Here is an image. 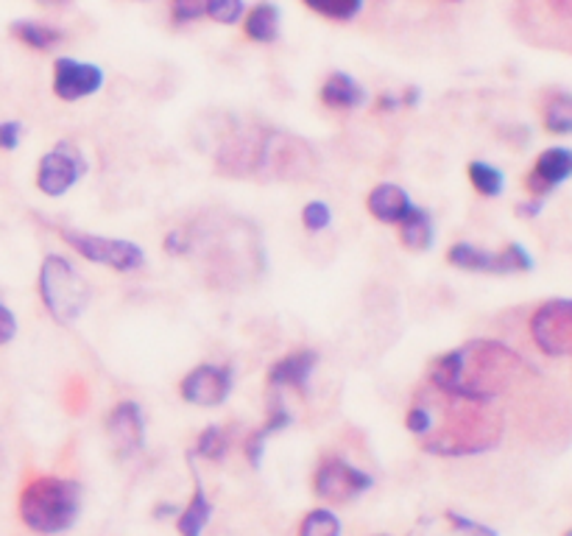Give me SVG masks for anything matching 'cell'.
<instances>
[{
  "instance_id": "cell-20",
  "label": "cell",
  "mask_w": 572,
  "mask_h": 536,
  "mask_svg": "<svg viewBox=\"0 0 572 536\" xmlns=\"http://www.w3.org/2000/svg\"><path fill=\"white\" fill-rule=\"evenodd\" d=\"M279 23H283V14H279L277 3L263 0L254 9H249L246 20H243V31H246L252 43L272 45L279 40Z\"/></svg>"
},
{
  "instance_id": "cell-42",
  "label": "cell",
  "mask_w": 572,
  "mask_h": 536,
  "mask_svg": "<svg viewBox=\"0 0 572 536\" xmlns=\"http://www.w3.org/2000/svg\"><path fill=\"white\" fill-rule=\"evenodd\" d=\"M450 3H458V0H450Z\"/></svg>"
},
{
  "instance_id": "cell-38",
  "label": "cell",
  "mask_w": 572,
  "mask_h": 536,
  "mask_svg": "<svg viewBox=\"0 0 572 536\" xmlns=\"http://www.w3.org/2000/svg\"><path fill=\"white\" fill-rule=\"evenodd\" d=\"M403 107V101H399L397 96H392V92H386V96L377 98V109L380 112H397V109Z\"/></svg>"
},
{
  "instance_id": "cell-37",
  "label": "cell",
  "mask_w": 572,
  "mask_h": 536,
  "mask_svg": "<svg viewBox=\"0 0 572 536\" xmlns=\"http://www.w3.org/2000/svg\"><path fill=\"white\" fill-rule=\"evenodd\" d=\"M542 199H530V201H522V205H517V216H525V218H534L542 212Z\"/></svg>"
},
{
  "instance_id": "cell-22",
  "label": "cell",
  "mask_w": 572,
  "mask_h": 536,
  "mask_svg": "<svg viewBox=\"0 0 572 536\" xmlns=\"http://www.w3.org/2000/svg\"><path fill=\"white\" fill-rule=\"evenodd\" d=\"M399 241H403L410 252H430L436 243V227L430 212L422 210V207H414V210L399 221Z\"/></svg>"
},
{
  "instance_id": "cell-6",
  "label": "cell",
  "mask_w": 572,
  "mask_h": 536,
  "mask_svg": "<svg viewBox=\"0 0 572 536\" xmlns=\"http://www.w3.org/2000/svg\"><path fill=\"white\" fill-rule=\"evenodd\" d=\"M40 296H43L45 310L54 316V321L73 325L85 314L87 302H90V288L70 260L62 258V254H48L40 265Z\"/></svg>"
},
{
  "instance_id": "cell-4",
  "label": "cell",
  "mask_w": 572,
  "mask_h": 536,
  "mask_svg": "<svg viewBox=\"0 0 572 536\" xmlns=\"http://www.w3.org/2000/svg\"><path fill=\"white\" fill-rule=\"evenodd\" d=\"M81 492L79 481L59 475H36L20 492L18 512L29 530L43 536L65 534L76 525L81 514Z\"/></svg>"
},
{
  "instance_id": "cell-16",
  "label": "cell",
  "mask_w": 572,
  "mask_h": 536,
  "mask_svg": "<svg viewBox=\"0 0 572 536\" xmlns=\"http://www.w3.org/2000/svg\"><path fill=\"white\" fill-rule=\"evenodd\" d=\"M319 367V352L314 350H296L290 355L279 358L272 369H268V389L272 392H290L305 394L308 392V383L314 378V369Z\"/></svg>"
},
{
  "instance_id": "cell-30",
  "label": "cell",
  "mask_w": 572,
  "mask_h": 536,
  "mask_svg": "<svg viewBox=\"0 0 572 536\" xmlns=\"http://www.w3.org/2000/svg\"><path fill=\"white\" fill-rule=\"evenodd\" d=\"M62 397H65V408L73 416L85 414L90 408V389H87V383L81 378H73L65 386V392H62Z\"/></svg>"
},
{
  "instance_id": "cell-3",
  "label": "cell",
  "mask_w": 572,
  "mask_h": 536,
  "mask_svg": "<svg viewBox=\"0 0 572 536\" xmlns=\"http://www.w3.org/2000/svg\"><path fill=\"white\" fill-rule=\"evenodd\" d=\"M216 168L223 176L301 179L316 171V151L294 134L260 127L238 129L216 151Z\"/></svg>"
},
{
  "instance_id": "cell-9",
  "label": "cell",
  "mask_w": 572,
  "mask_h": 536,
  "mask_svg": "<svg viewBox=\"0 0 572 536\" xmlns=\"http://www.w3.org/2000/svg\"><path fill=\"white\" fill-rule=\"evenodd\" d=\"M447 263L461 269V272L475 274H522L534 269V260L519 243H508L501 252H486L475 243H452L447 252Z\"/></svg>"
},
{
  "instance_id": "cell-21",
  "label": "cell",
  "mask_w": 572,
  "mask_h": 536,
  "mask_svg": "<svg viewBox=\"0 0 572 536\" xmlns=\"http://www.w3.org/2000/svg\"><path fill=\"white\" fill-rule=\"evenodd\" d=\"M212 512H216V508H212V503H210V497H207L201 481L196 478L190 503H187L185 508H179V514H176V530H179V536L205 534V528L210 525V519H212Z\"/></svg>"
},
{
  "instance_id": "cell-2",
  "label": "cell",
  "mask_w": 572,
  "mask_h": 536,
  "mask_svg": "<svg viewBox=\"0 0 572 536\" xmlns=\"http://www.w3.org/2000/svg\"><path fill=\"white\" fill-rule=\"evenodd\" d=\"M405 428L430 456L470 458L497 450L506 441L508 419L494 405L450 397L425 383L405 414Z\"/></svg>"
},
{
  "instance_id": "cell-36",
  "label": "cell",
  "mask_w": 572,
  "mask_h": 536,
  "mask_svg": "<svg viewBox=\"0 0 572 536\" xmlns=\"http://www.w3.org/2000/svg\"><path fill=\"white\" fill-rule=\"evenodd\" d=\"M14 336H18V319H14L12 310L0 302V347L12 341Z\"/></svg>"
},
{
  "instance_id": "cell-17",
  "label": "cell",
  "mask_w": 572,
  "mask_h": 536,
  "mask_svg": "<svg viewBox=\"0 0 572 536\" xmlns=\"http://www.w3.org/2000/svg\"><path fill=\"white\" fill-rule=\"evenodd\" d=\"M408 536H497V530L458 512H439L419 519Z\"/></svg>"
},
{
  "instance_id": "cell-5",
  "label": "cell",
  "mask_w": 572,
  "mask_h": 536,
  "mask_svg": "<svg viewBox=\"0 0 572 536\" xmlns=\"http://www.w3.org/2000/svg\"><path fill=\"white\" fill-rule=\"evenodd\" d=\"M506 12L525 45L572 56V0H508Z\"/></svg>"
},
{
  "instance_id": "cell-14",
  "label": "cell",
  "mask_w": 572,
  "mask_h": 536,
  "mask_svg": "<svg viewBox=\"0 0 572 536\" xmlns=\"http://www.w3.org/2000/svg\"><path fill=\"white\" fill-rule=\"evenodd\" d=\"M103 87V70L90 62L62 56L54 65V92L62 101H81Z\"/></svg>"
},
{
  "instance_id": "cell-7",
  "label": "cell",
  "mask_w": 572,
  "mask_h": 536,
  "mask_svg": "<svg viewBox=\"0 0 572 536\" xmlns=\"http://www.w3.org/2000/svg\"><path fill=\"white\" fill-rule=\"evenodd\" d=\"M525 343L544 361L572 363V299H544L525 316Z\"/></svg>"
},
{
  "instance_id": "cell-1",
  "label": "cell",
  "mask_w": 572,
  "mask_h": 536,
  "mask_svg": "<svg viewBox=\"0 0 572 536\" xmlns=\"http://www.w3.org/2000/svg\"><path fill=\"white\" fill-rule=\"evenodd\" d=\"M542 361L506 338H470L430 363L428 386L501 408L537 445L566 447L572 441V389H564V374L553 378L550 372L559 363L542 367Z\"/></svg>"
},
{
  "instance_id": "cell-28",
  "label": "cell",
  "mask_w": 572,
  "mask_h": 536,
  "mask_svg": "<svg viewBox=\"0 0 572 536\" xmlns=\"http://www.w3.org/2000/svg\"><path fill=\"white\" fill-rule=\"evenodd\" d=\"M229 452V436L227 430L218 428V425H210L199 434L196 439V456L207 458V461H223Z\"/></svg>"
},
{
  "instance_id": "cell-34",
  "label": "cell",
  "mask_w": 572,
  "mask_h": 536,
  "mask_svg": "<svg viewBox=\"0 0 572 536\" xmlns=\"http://www.w3.org/2000/svg\"><path fill=\"white\" fill-rule=\"evenodd\" d=\"M163 247L165 252L174 254V258H185V254H190V232H187L185 227L170 229L168 236H165Z\"/></svg>"
},
{
  "instance_id": "cell-13",
  "label": "cell",
  "mask_w": 572,
  "mask_h": 536,
  "mask_svg": "<svg viewBox=\"0 0 572 536\" xmlns=\"http://www.w3.org/2000/svg\"><path fill=\"white\" fill-rule=\"evenodd\" d=\"M572 176V149L564 145H553V149H544L537 157L534 168L525 174V190L530 194V199H544L550 196L559 185H564Z\"/></svg>"
},
{
  "instance_id": "cell-11",
  "label": "cell",
  "mask_w": 572,
  "mask_h": 536,
  "mask_svg": "<svg viewBox=\"0 0 572 536\" xmlns=\"http://www.w3.org/2000/svg\"><path fill=\"white\" fill-rule=\"evenodd\" d=\"M85 174L87 160L79 151V145L70 143V140H62V143L54 145V151H48V154L40 160L36 187H40L45 196L56 199V196H65Z\"/></svg>"
},
{
  "instance_id": "cell-32",
  "label": "cell",
  "mask_w": 572,
  "mask_h": 536,
  "mask_svg": "<svg viewBox=\"0 0 572 536\" xmlns=\"http://www.w3.org/2000/svg\"><path fill=\"white\" fill-rule=\"evenodd\" d=\"M207 3L210 0H174V20L176 23H194V20L207 18Z\"/></svg>"
},
{
  "instance_id": "cell-12",
  "label": "cell",
  "mask_w": 572,
  "mask_h": 536,
  "mask_svg": "<svg viewBox=\"0 0 572 536\" xmlns=\"http://www.w3.org/2000/svg\"><path fill=\"white\" fill-rule=\"evenodd\" d=\"M232 389H235V372L223 363H201V367L190 369L179 383L182 400L190 405H201V408H216V405L227 403Z\"/></svg>"
},
{
  "instance_id": "cell-26",
  "label": "cell",
  "mask_w": 572,
  "mask_h": 536,
  "mask_svg": "<svg viewBox=\"0 0 572 536\" xmlns=\"http://www.w3.org/2000/svg\"><path fill=\"white\" fill-rule=\"evenodd\" d=\"M301 3L332 23H352L363 12V0H301Z\"/></svg>"
},
{
  "instance_id": "cell-39",
  "label": "cell",
  "mask_w": 572,
  "mask_h": 536,
  "mask_svg": "<svg viewBox=\"0 0 572 536\" xmlns=\"http://www.w3.org/2000/svg\"><path fill=\"white\" fill-rule=\"evenodd\" d=\"M43 3H65V0H43Z\"/></svg>"
},
{
  "instance_id": "cell-27",
  "label": "cell",
  "mask_w": 572,
  "mask_h": 536,
  "mask_svg": "<svg viewBox=\"0 0 572 536\" xmlns=\"http://www.w3.org/2000/svg\"><path fill=\"white\" fill-rule=\"evenodd\" d=\"M299 536H341V519L330 508H314L301 519Z\"/></svg>"
},
{
  "instance_id": "cell-40",
  "label": "cell",
  "mask_w": 572,
  "mask_h": 536,
  "mask_svg": "<svg viewBox=\"0 0 572 536\" xmlns=\"http://www.w3.org/2000/svg\"><path fill=\"white\" fill-rule=\"evenodd\" d=\"M564 536H572V528H566V530H564Z\"/></svg>"
},
{
  "instance_id": "cell-29",
  "label": "cell",
  "mask_w": 572,
  "mask_h": 536,
  "mask_svg": "<svg viewBox=\"0 0 572 536\" xmlns=\"http://www.w3.org/2000/svg\"><path fill=\"white\" fill-rule=\"evenodd\" d=\"M243 12H246L243 0H210L207 3V18L221 25H235L243 18Z\"/></svg>"
},
{
  "instance_id": "cell-25",
  "label": "cell",
  "mask_w": 572,
  "mask_h": 536,
  "mask_svg": "<svg viewBox=\"0 0 572 536\" xmlns=\"http://www.w3.org/2000/svg\"><path fill=\"white\" fill-rule=\"evenodd\" d=\"M470 182L475 187L477 194L486 196V199H497L503 194V187H506V179H503V171L494 168V165L483 163V160H475L470 163Z\"/></svg>"
},
{
  "instance_id": "cell-24",
  "label": "cell",
  "mask_w": 572,
  "mask_h": 536,
  "mask_svg": "<svg viewBox=\"0 0 572 536\" xmlns=\"http://www.w3.org/2000/svg\"><path fill=\"white\" fill-rule=\"evenodd\" d=\"M12 36H18L20 43L29 45L34 51H51L62 43V31L48 23H36V20H18L12 23Z\"/></svg>"
},
{
  "instance_id": "cell-23",
  "label": "cell",
  "mask_w": 572,
  "mask_h": 536,
  "mask_svg": "<svg viewBox=\"0 0 572 536\" xmlns=\"http://www.w3.org/2000/svg\"><path fill=\"white\" fill-rule=\"evenodd\" d=\"M542 127L550 134H572V92L550 90L542 98Z\"/></svg>"
},
{
  "instance_id": "cell-15",
  "label": "cell",
  "mask_w": 572,
  "mask_h": 536,
  "mask_svg": "<svg viewBox=\"0 0 572 536\" xmlns=\"http://www.w3.org/2000/svg\"><path fill=\"white\" fill-rule=\"evenodd\" d=\"M107 436L118 456H134L145 447V416L134 400H121L107 416Z\"/></svg>"
},
{
  "instance_id": "cell-19",
  "label": "cell",
  "mask_w": 572,
  "mask_h": 536,
  "mask_svg": "<svg viewBox=\"0 0 572 536\" xmlns=\"http://www.w3.org/2000/svg\"><path fill=\"white\" fill-rule=\"evenodd\" d=\"M369 101V92L363 90V85L358 79H352L350 73H330L327 81L321 85V103L330 109H343V112H350V109H361L363 103Z\"/></svg>"
},
{
  "instance_id": "cell-8",
  "label": "cell",
  "mask_w": 572,
  "mask_h": 536,
  "mask_svg": "<svg viewBox=\"0 0 572 536\" xmlns=\"http://www.w3.org/2000/svg\"><path fill=\"white\" fill-rule=\"evenodd\" d=\"M62 241L73 249L76 254H81L85 260L98 265H109L114 272L129 274L143 269L145 252L132 241H123V238H103L92 236V232H79V229L65 227L59 232Z\"/></svg>"
},
{
  "instance_id": "cell-10",
  "label": "cell",
  "mask_w": 572,
  "mask_h": 536,
  "mask_svg": "<svg viewBox=\"0 0 572 536\" xmlns=\"http://www.w3.org/2000/svg\"><path fill=\"white\" fill-rule=\"evenodd\" d=\"M374 486V478L341 456H327L314 472L316 497L327 503H350Z\"/></svg>"
},
{
  "instance_id": "cell-35",
  "label": "cell",
  "mask_w": 572,
  "mask_h": 536,
  "mask_svg": "<svg viewBox=\"0 0 572 536\" xmlns=\"http://www.w3.org/2000/svg\"><path fill=\"white\" fill-rule=\"evenodd\" d=\"M23 140V123L18 121H3L0 123V149L14 151Z\"/></svg>"
},
{
  "instance_id": "cell-33",
  "label": "cell",
  "mask_w": 572,
  "mask_h": 536,
  "mask_svg": "<svg viewBox=\"0 0 572 536\" xmlns=\"http://www.w3.org/2000/svg\"><path fill=\"white\" fill-rule=\"evenodd\" d=\"M265 441H268V434H265L263 428L252 430V434L246 436V441H243V456H246V461H249V464H252V467L263 464Z\"/></svg>"
},
{
  "instance_id": "cell-18",
  "label": "cell",
  "mask_w": 572,
  "mask_h": 536,
  "mask_svg": "<svg viewBox=\"0 0 572 536\" xmlns=\"http://www.w3.org/2000/svg\"><path fill=\"white\" fill-rule=\"evenodd\" d=\"M366 207L380 223H399L414 210V201H410V196L399 185L383 182V185H377L366 196Z\"/></svg>"
},
{
  "instance_id": "cell-31",
  "label": "cell",
  "mask_w": 572,
  "mask_h": 536,
  "mask_svg": "<svg viewBox=\"0 0 572 536\" xmlns=\"http://www.w3.org/2000/svg\"><path fill=\"white\" fill-rule=\"evenodd\" d=\"M301 223H305L308 232H321V229H327L332 223L330 205H324V201H310V205H305V210H301Z\"/></svg>"
},
{
  "instance_id": "cell-41",
  "label": "cell",
  "mask_w": 572,
  "mask_h": 536,
  "mask_svg": "<svg viewBox=\"0 0 572 536\" xmlns=\"http://www.w3.org/2000/svg\"><path fill=\"white\" fill-rule=\"evenodd\" d=\"M374 536H388V534H374Z\"/></svg>"
}]
</instances>
